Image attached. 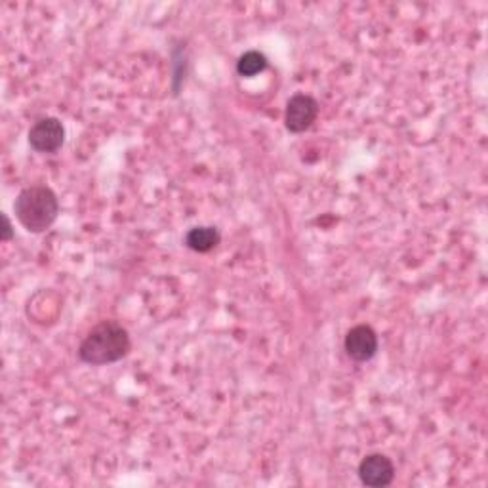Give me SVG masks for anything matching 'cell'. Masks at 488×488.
I'll return each instance as SVG.
<instances>
[{
  "label": "cell",
  "instance_id": "obj_9",
  "mask_svg": "<svg viewBox=\"0 0 488 488\" xmlns=\"http://www.w3.org/2000/svg\"><path fill=\"white\" fill-rule=\"evenodd\" d=\"M3 224H5V227H3V241H10L14 237V231H12V224H10L6 214H3Z\"/></svg>",
  "mask_w": 488,
  "mask_h": 488
},
{
  "label": "cell",
  "instance_id": "obj_3",
  "mask_svg": "<svg viewBox=\"0 0 488 488\" xmlns=\"http://www.w3.org/2000/svg\"><path fill=\"white\" fill-rule=\"evenodd\" d=\"M319 115V103L315 98L307 94H296L286 103L284 126L288 132L301 134L310 130Z\"/></svg>",
  "mask_w": 488,
  "mask_h": 488
},
{
  "label": "cell",
  "instance_id": "obj_5",
  "mask_svg": "<svg viewBox=\"0 0 488 488\" xmlns=\"http://www.w3.org/2000/svg\"><path fill=\"white\" fill-rule=\"evenodd\" d=\"M343 348H346L349 359L357 360V363H367L378 353V334L368 324H357L348 332Z\"/></svg>",
  "mask_w": 488,
  "mask_h": 488
},
{
  "label": "cell",
  "instance_id": "obj_8",
  "mask_svg": "<svg viewBox=\"0 0 488 488\" xmlns=\"http://www.w3.org/2000/svg\"><path fill=\"white\" fill-rule=\"evenodd\" d=\"M267 67V58L258 50H250L239 58L237 62V71L241 77H256Z\"/></svg>",
  "mask_w": 488,
  "mask_h": 488
},
{
  "label": "cell",
  "instance_id": "obj_2",
  "mask_svg": "<svg viewBox=\"0 0 488 488\" xmlns=\"http://www.w3.org/2000/svg\"><path fill=\"white\" fill-rule=\"evenodd\" d=\"M15 218L29 233H44L58 220L60 201L46 186H31L17 195L14 203Z\"/></svg>",
  "mask_w": 488,
  "mask_h": 488
},
{
  "label": "cell",
  "instance_id": "obj_1",
  "mask_svg": "<svg viewBox=\"0 0 488 488\" xmlns=\"http://www.w3.org/2000/svg\"><path fill=\"white\" fill-rule=\"evenodd\" d=\"M130 336L120 322L101 321L86 334L79 346V357L82 363L92 367H103L117 363L130 353Z\"/></svg>",
  "mask_w": 488,
  "mask_h": 488
},
{
  "label": "cell",
  "instance_id": "obj_4",
  "mask_svg": "<svg viewBox=\"0 0 488 488\" xmlns=\"http://www.w3.org/2000/svg\"><path fill=\"white\" fill-rule=\"evenodd\" d=\"M65 141V129L62 120L46 117L34 122L29 130V146L37 153H56Z\"/></svg>",
  "mask_w": 488,
  "mask_h": 488
},
{
  "label": "cell",
  "instance_id": "obj_6",
  "mask_svg": "<svg viewBox=\"0 0 488 488\" xmlns=\"http://www.w3.org/2000/svg\"><path fill=\"white\" fill-rule=\"evenodd\" d=\"M359 479L372 488L389 486L395 479V465L386 455H368L359 464Z\"/></svg>",
  "mask_w": 488,
  "mask_h": 488
},
{
  "label": "cell",
  "instance_id": "obj_7",
  "mask_svg": "<svg viewBox=\"0 0 488 488\" xmlns=\"http://www.w3.org/2000/svg\"><path fill=\"white\" fill-rule=\"evenodd\" d=\"M222 234L215 227H193L186 234V246L193 252H198V254H206V252L214 250L220 244Z\"/></svg>",
  "mask_w": 488,
  "mask_h": 488
}]
</instances>
